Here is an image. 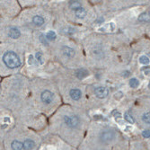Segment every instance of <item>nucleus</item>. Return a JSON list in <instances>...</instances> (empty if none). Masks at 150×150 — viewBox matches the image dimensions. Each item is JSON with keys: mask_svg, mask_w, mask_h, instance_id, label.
<instances>
[{"mask_svg": "<svg viewBox=\"0 0 150 150\" xmlns=\"http://www.w3.org/2000/svg\"><path fill=\"white\" fill-rule=\"evenodd\" d=\"M63 124L67 130H69V135L73 137V133L76 136V130L81 127L82 121L76 115H65L63 117Z\"/></svg>", "mask_w": 150, "mask_h": 150, "instance_id": "f257e3e1", "label": "nucleus"}, {"mask_svg": "<svg viewBox=\"0 0 150 150\" xmlns=\"http://www.w3.org/2000/svg\"><path fill=\"white\" fill-rule=\"evenodd\" d=\"M3 61L9 69H17L21 65V60L19 56L13 51H7L4 54Z\"/></svg>", "mask_w": 150, "mask_h": 150, "instance_id": "f03ea898", "label": "nucleus"}, {"mask_svg": "<svg viewBox=\"0 0 150 150\" xmlns=\"http://www.w3.org/2000/svg\"><path fill=\"white\" fill-rule=\"evenodd\" d=\"M26 137L23 139H20L17 137H13L8 141V148L9 150H24L23 143Z\"/></svg>", "mask_w": 150, "mask_h": 150, "instance_id": "7ed1b4c3", "label": "nucleus"}, {"mask_svg": "<svg viewBox=\"0 0 150 150\" xmlns=\"http://www.w3.org/2000/svg\"><path fill=\"white\" fill-rule=\"evenodd\" d=\"M94 93L98 98L103 99V98L107 97V95L109 94V90L104 86H98V87L95 88Z\"/></svg>", "mask_w": 150, "mask_h": 150, "instance_id": "20e7f679", "label": "nucleus"}, {"mask_svg": "<svg viewBox=\"0 0 150 150\" xmlns=\"http://www.w3.org/2000/svg\"><path fill=\"white\" fill-rule=\"evenodd\" d=\"M40 98H42V101L43 103L49 104L53 100V93L49 90H45L44 92H42V95H40Z\"/></svg>", "mask_w": 150, "mask_h": 150, "instance_id": "39448f33", "label": "nucleus"}, {"mask_svg": "<svg viewBox=\"0 0 150 150\" xmlns=\"http://www.w3.org/2000/svg\"><path fill=\"white\" fill-rule=\"evenodd\" d=\"M61 51H62V53L64 54L66 57L70 58V59L71 58H74L75 57V54H76L75 50L72 48L69 47V46H63L61 48Z\"/></svg>", "mask_w": 150, "mask_h": 150, "instance_id": "423d86ee", "label": "nucleus"}, {"mask_svg": "<svg viewBox=\"0 0 150 150\" xmlns=\"http://www.w3.org/2000/svg\"><path fill=\"white\" fill-rule=\"evenodd\" d=\"M8 35L12 39H18L21 36V33L16 27H11L8 32Z\"/></svg>", "mask_w": 150, "mask_h": 150, "instance_id": "0eeeda50", "label": "nucleus"}, {"mask_svg": "<svg viewBox=\"0 0 150 150\" xmlns=\"http://www.w3.org/2000/svg\"><path fill=\"white\" fill-rule=\"evenodd\" d=\"M69 95H70V97L75 100V101H77L81 98V95H82V93L79 89H71L70 92H69Z\"/></svg>", "mask_w": 150, "mask_h": 150, "instance_id": "6e6552de", "label": "nucleus"}, {"mask_svg": "<svg viewBox=\"0 0 150 150\" xmlns=\"http://www.w3.org/2000/svg\"><path fill=\"white\" fill-rule=\"evenodd\" d=\"M75 15L77 18L83 19L86 16V10L84 7H81V8L77 9L76 11H75Z\"/></svg>", "mask_w": 150, "mask_h": 150, "instance_id": "1a4fd4ad", "label": "nucleus"}, {"mask_svg": "<svg viewBox=\"0 0 150 150\" xmlns=\"http://www.w3.org/2000/svg\"><path fill=\"white\" fill-rule=\"evenodd\" d=\"M33 23H34L36 26L40 27V26L43 25V23H44V19H43V17H42L40 16H33Z\"/></svg>", "mask_w": 150, "mask_h": 150, "instance_id": "9d476101", "label": "nucleus"}, {"mask_svg": "<svg viewBox=\"0 0 150 150\" xmlns=\"http://www.w3.org/2000/svg\"><path fill=\"white\" fill-rule=\"evenodd\" d=\"M76 76L77 78L79 79H83L85 77H86L88 76V71L84 69H78L76 72Z\"/></svg>", "mask_w": 150, "mask_h": 150, "instance_id": "9b49d317", "label": "nucleus"}, {"mask_svg": "<svg viewBox=\"0 0 150 150\" xmlns=\"http://www.w3.org/2000/svg\"><path fill=\"white\" fill-rule=\"evenodd\" d=\"M141 120L143 121V123H145L146 125H150V112H145L141 116Z\"/></svg>", "mask_w": 150, "mask_h": 150, "instance_id": "f8f14e48", "label": "nucleus"}, {"mask_svg": "<svg viewBox=\"0 0 150 150\" xmlns=\"http://www.w3.org/2000/svg\"><path fill=\"white\" fill-rule=\"evenodd\" d=\"M69 7L72 10L76 11L77 9L82 7V5H81V3L79 1H69Z\"/></svg>", "mask_w": 150, "mask_h": 150, "instance_id": "ddd939ff", "label": "nucleus"}, {"mask_svg": "<svg viewBox=\"0 0 150 150\" xmlns=\"http://www.w3.org/2000/svg\"><path fill=\"white\" fill-rule=\"evenodd\" d=\"M139 22H149L150 21V15L147 13H143L139 16Z\"/></svg>", "mask_w": 150, "mask_h": 150, "instance_id": "4468645a", "label": "nucleus"}, {"mask_svg": "<svg viewBox=\"0 0 150 150\" xmlns=\"http://www.w3.org/2000/svg\"><path fill=\"white\" fill-rule=\"evenodd\" d=\"M46 39L48 40H54L56 39V37H57V35H56V33H55V32H53V31H49L47 33H46Z\"/></svg>", "mask_w": 150, "mask_h": 150, "instance_id": "2eb2a0df", "label": "nucleus"}, {"mask_svg": "<svg viewBox=\"0 0 150 150\" xmlns=\"http://www.w3.org/2000/svg\"><path fill=\"white\" fill-rule=\"evenodd\" d=\"M129 86L132 88H136L139 86V82L137 78H131V80L129 81Z\"/></svg>", "mask_w": 150, "mask_h": 150, "instance_id": "dca6fc26", "label": "nucleus"}, {"mask_svg": "<svg viewBox=\"0 0 150 150\" xmlns=\"http://www.w3.org/2000/svg\"><path fill=\"white\" fill-rule=\"evenodd\" d=\"M139 62L143 65H148L149 64V59L146 56H142L139 59Z\"/></svg>", "mask_w": 150, "mask_h": 150, "instance_id": "f3484780", "label": "nucleus"}, {"mask_svg": "<svg viewBox=\"0 0 150 150\" xmlns=\"http://www.w3.org/2000/svg\"><path fill=\"white\" fill-rule=\"evenodd\" d=\"M124 118H125V120H127V121H129V123H134V119H133V117L131 116V115H129L128 112H126L125 114H124Z\"/></svg>", "mask_w": 150, "mask_h": 150, "instance_id": "a211bd4d", "label": "nucleus"}, {"mask_svg": "<svg viewBox=\"0 0 150 150\" xmlns=\"http://www.w3.org/2000/svg\"><path fill=\"white\" fill-rule=\"evenodd\" d=\"M36 59H37V60H38L40 64H42V63H43V60H42V54L40 53V52H37V53H36Z\"/></svg>", "mask_w": 150, "mask_h": 150, "instance_id": "6ab92c4d", "label": "nucleus"}, {"mask_svg": "<svg viewBox=\"0 0 150 150\" xmlns=\"http://www.w3.org/2000/svg\"><path fill=\"white\" fill-rule=\"evenodd\" d=\"M40 40L42 42V44H43V45H46V46L48 45V40L44 37V35H42H42L40 36Z\"/></svg>", "mask_w": 150, "mask_h": 150, "instance_id": "aec40b11", "label": "nucleus"}, {"mask_svg": "<svg viewBox=\"0 0 150 150\" xmlns=\"http://www.w3.org/2000/svg\"><path fill=\"white\" fill-rule=\"evenodd\" d=\"M103 21H104V19H103V17H101V18H99V19H97V20H96V22H97L98 23H103Z\"/></svg>", "mask_w": 150, "mask_h": 150, "instance_id": "412c9836", "label": "nucleus"}, {"mask_svg": "<svg viewBox=\"0 0 150 150\" xmlns=\"http://www.w3.org/2000/svg\"><path fill=\"white\" fill-rule=\"evenodd\" d=\"M124 74H125V76H129V72H128V71H126L125 73H123V75H124Z\"/></svg>", "mask_w": 150, "mask_h": 150, "instance_id": "4be33fe9", "label": "nucleus"}, {"mask_svg": "<svg viewBox=\"0 0 150 150\" xmlns=\"http://www.w3.org/2000/svg\"><path fill=\"white\" fill-rule=\"evenodd\" d=\"M148 139H150V138H148ZM149 146H150V144H149Z\"/></svg>", "mask_w": 150, "mask_h": 150, "instance_id": "5701e85b", "label": "nucleus"}]
</instances>
